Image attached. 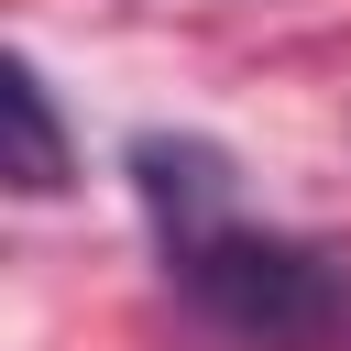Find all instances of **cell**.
I'll return each mask as SVG.
<instances>
[{"label":"cell","mask_w":351,"mask_h":351,"mask_svg":"<svg viewBox=\"0 0 351 351\" xmlns=\"http://www.w3.org/2000/svg\"><path fill=\"white\" fill-rule=\"evenodd\" d=\"M165 274L241 351H351V263L329 241H296V230L219 208V219L165 230Z\"/></svg>","instance_id":"6da1fadb"},{"label":"cell","mask_w":351,"mask_h":351,"mask_svg":"<svg viewBox=\"0 0 351 351\" xmlns=\"http://www.w3.org/2000/svg\"><path fill=\"white\" fill-rule=\"evenodd\" d=\"M132 197H143V219H154V230H186V219L241 208L230 154H219L208 132H143V143H132Z\"/></svg>","instance_id":"7a4b0ae2"},{"label":"cell","mask_w":351,"mask_h":351,"mask_svg":"<svg viewBox=\"0 0 351 351\" xmlns=\"http://www.w3.org/2000/svg\"><path fill=\"white\" fill-rule=\"evenodd\" d=\"M0 121H11V197H55L66 176H77V154H66V121H55V88H44V66L33 55H11L0 66Z\"/></svg>","instance_id":"3957f363"}]
</instances>
